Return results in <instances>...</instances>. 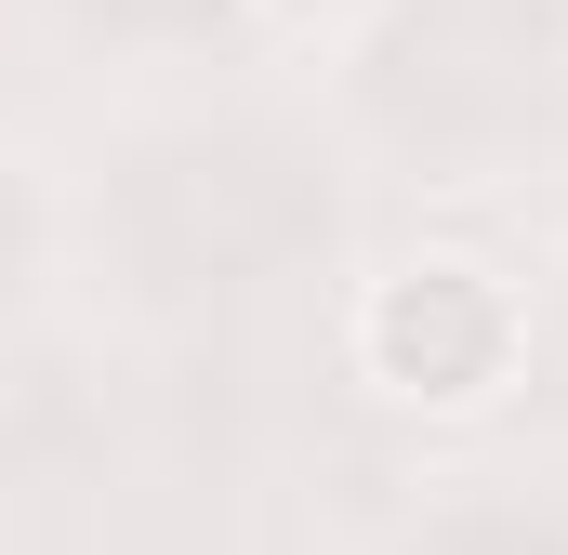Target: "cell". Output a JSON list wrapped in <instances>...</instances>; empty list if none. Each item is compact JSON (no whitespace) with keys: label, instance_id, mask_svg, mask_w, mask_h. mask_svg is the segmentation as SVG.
<instances>
[{"label":"cell","instance_id":"cell-1","mask_svg":"<svg viewBox=\"0 0 568 555\" xmlns=\"http://www.w3.org/2000/svg\"><path fill=\"white\" fill-rule=\"evenodd\" d=\"M516 357H529V317L476 252H410L357 291V371L410 411H489Z\"/></svg>","mask_w":568,"mask_h":555},{"label":"cell","instance_id":"cell-2","mask_svg":"<svg viewBox=\"0 0 568 555\" xmlns=\"http://www.w3.org/2000/svg\"><path fill=\"white\" fill-rule=\"evenodd\" d=\"M265 13H278V27H357L371 0H265Z\"/></svg>","mask_w":568,"mask_h":555}]
</instances>
